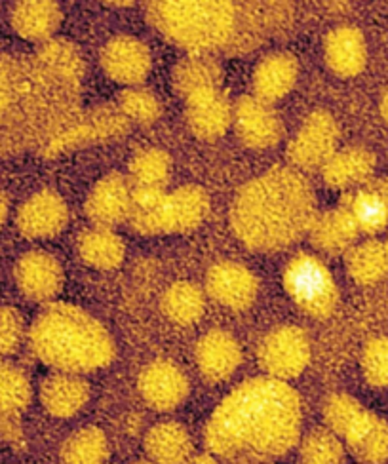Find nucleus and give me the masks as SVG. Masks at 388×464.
<instances>
[{
  "mask_svg": "<svg viewBox=\"0 0 388 464\" xmlns=\"http://www.w3.org/2000/svg\"><path fill=\"white\" fill-rule=\"evenodd\" d=\"M145 451L154 464H187L192 455V440L179 422H160L145 436Z\"/></svg>",
  "mask_w": 388,
  "mask_h": 464,
  "instance_id": "nucleus-28",
  "label": "nucleus"
},
{
  "mask_svg": "<svg viewBox=\"0 0 388 464\" xmlns=\"http://www.w3.org/2000/svg\"><path fill=\"white\" fill-rule=\"evenodd\" d=\"M79 254L93 268L112 270L124 261L126 246L112 228L92 227L79 238Z\"/></svg>",
  "mask_w": 388,
  "mask_h": 464,
  "instance_id": "nucleus-29",
  "label": "nucleus"
},
{
  "mask_svg": "<svg viewBox=\"0 0 388 464\" xmlns=\"http://www.w3.org/2000/svg\"><path fill=\"white\" fill-rule=\"evenodd\" d=\"M343 208L353 216L360 235H379L388 228V179L367 181L343 200Z\"/></svg>",
  "mask_w": 388,
  "mask_h": 464,
  "instance_id": "nucleus-18",
  "label": "nucleus"
},
{
  "mask_svg": "<svg viewBox=\"0 0 388 464\" xmlns=\"http://www.w3.org/2000/svg\"><path fill=\"white\" fill-rule=\"evenodd\" d=\"M375 157L364 147H346L335 150L324 168L322 176L325 185L332 188H356L367 183L373 176Z\"/></svg>",
  "mask_w": 388,
  "mask_h": 464,
  "instance_id": "nucleus-24",
  "label": "nucleus"
},
{
  "mask_svg": "<svg viewBox=\"0 0 388 464\" xmlns=\"http://www.w3.org/2000/svg\"><path fill=\"white\" fill-rule=\"evenodd\" d=\"M284 289L301 313L325 320L337 311L339 287L332 270L313 254H297L287 261L282 275Z\"/></svg>",
  "mask_w": 388,
  "mask_h": 464,
  "instance_id": "nucleus-6",
  "label": "nucleus"
},
{
  "mask_svg": "<svg viewBox=\"0 0 388 464\" xmlns=\"http://www.w3.org/2000/svg\"><path fill=\"white\" fill-rule=\"evenodd\" d=\"M15 284L29 301L48 303L60 295L63 289V268L53 256L46 251H29L15 263Z\"/></svg>",
  "mask_w": 388,
  "mask_h": 464,
  "instance_id": "nucleus-11",
  "label": "nucleus"
},
{
  "mask_svg": "<svg viewBox=\"0 0 388 464\" xmlns=\"http://www.w3.org/2000/svg\"><path fill=\"white\" fill-rule=\"evenodd\" d=\"M206 292L230 311H246L257 299L259 282L247 266L235 261H221L208 270Z\"/></svg>",
  "mask_w": 388,
  "mask_h": 464,
  "instance_id": "nucleus-10",
  "label": "nucleus"
},
{
  "mask_svg": "<svg viewBox=\"0 0 388 464\" xmlns=\"http://www.w3.org/2000/svg\"><path fill=\"white\" fill-rule=\"evenodd\" d=\"M102 67L109 79L140 86L150 71V52L138 38L116 36L102 52Z\"/></svg>",
  "mask_w": 388,
  "mask_h": 464,
  "instance_id": "nucleus-16",
  "label": "nucleus"
},
{
  "mask_svg": "<svg viewBox=\"0 0 388 464\" xmlns=\"http://www.w3.org/2000/svg\"><path fill=\"white\" fill-rule=\"evenodd\" d=\"M126 116L116 109H93L90 112H82L69 130L62 135L60 140L50 150V157H55L63 150H73L76 147H82L92 141H100L112 138V135H121L126 130Z\"/></svg>",
  "mask_w": 388,
  "mask_h": 464,
  "instance_id": "nucleus-20",
  "label": "nucleus"
},
{
  "mask_svg": "<svg viewBox=\"0 0 388 464\" xmlns=\"http://www.w3.org/2000/svg\"><path fill=\"white\" fill-rule=\"evenodd\" d=\"M164 188H133L130 223L140 235H164Z\"/></svg>",
  "mask_w": 388,
  "mask_h": 464,
  "instance_id": "nucleus-33",
  "label": "nucleus"
},
{
  "mask_svg": "<svg viewBox=\"0 0 388 464\" xmlns=\"http://www.w3.org/2000/svg\"><path fill=\"white\" fill-rule=\"evenodd\" d=\"M308 235L320 251H325L329 256H339L346 254L354 246L360 237V228L353 216L343 206H339L316 216Z\"/></svg>",
  "mask_w": 388,
  "mask_h": 464,
  "instance_id": "nucleus-26",
  "label": "nucleus"
},
{
  "mask_svg": "<svg viewBox=\"0 0 388 464\" xmlns=\"http://www.w3.org/2000/svg\"><path fill=\"white\" fill-rule=\"evenodd\" d=\"M62 464H105L109 440L97 427H86L71 434L60 451Z\"/></svg>",
  "mask_w": 388,
  "mask_h": 464,
  "instance_id": "nucleus-34",
  "label": "nucleus"
},
{
  "mask_svg": "<svg viewBox=\"0 0 388 464\" xmlns=\"http://www.w3.org/2000/svg\"><path fill=\"white\" fill-rule=\"evenodd\" d=\"M339 130L332 114L313 112L289 143L287 157L301 169H316L332 159L337 150Z\"/></svg>",
  "mask_w": 388,
  "mask_h": 464,
  "instance_id": "nucleus-8",
  "label": "nucleus"
},
{
  "mask_svg": "<svg viewBox=\"0 0 388 464\" xmlns=\"http://www.w3.org/2000/svg\"><path fill=\"white\" fill-rule=\"evenodd\" d=\"M8 211H10V202H8V197L6 192L0 188V228H3V225L6 223L8 219Z\"/></svg>",
  "mask_w": 388,
  "mask_h": 464,
  "instance_id": "nucleus-41",
  "label": "nucleus"
},
{
  "mask_svg": "<svg viewBox=\"0 0 388 464\" xmlns=\"http://www.w3.org/2000/svg\"><path fill=\"white\" fill-rule=\"evenodd\" d=\"M316 197L294 168H273L246 183L232 202L230 225L254 251H280L296 244L316 219Z\"/></svg>",
  "mask_w": 388,
  "mask_h": 464,
  "instance_id": "nucleus-4",
  "label": "nucleus"
},
{
  "mask_svg": "<svg viewBox=\"0 0 388 464\" xmlns=\"http://www.w3.org/2000/svg\"><path fill=\"white\" fill-rule=\"evenodd\" d=\"M33 398L27 373L10 362H0V415L24 413Z\"/></svg>",
  "mask_w": 388,
  "mask_h": 464,
  "instance_id": "nucleus-35",
  "label": "nucleus"
},
{
  "mask_svg": "<svg viewBox=\"0 0 388 464\" xmlns=\"http://www.w3.org/2000/svg\"><path fill=\"white\" fill-rule=\"evenodd\" d=\"M299 74V63L289 53L267 55L254 72V88L259 100L273 103L282 100L294 88Z\"/></svg>",
  "mask_w": 388,
  "mask_h": 464,
  "instance_id": "nucleus-27",
  "label": "nucleus"
},
{
  "mask_svg": "<svg viewBox=\"0 0 388 464\" xmlns=\"http://www.w3.org/2000/svg\"><path fill=\"white\" fill-rule=\"evenodd\" d=\"M41 401L52 417L69 419L86 408L90 384L76 373H52L41 382Z\"/></svg>",
  "mask_w": 388,
  "mask_h": 464,
  "instance_id": "nucleus-21",
  "label": "nucleus"
},
{
  "mask_svg": "<svg viewBox=\"0 0 388 464\" xmlns=\"http://www.w3.org/2000/svg\"><path fill=\"white\" fill-rule=\"evenodd\" d=\"M325 63L337 76L353 79L358 76L367 63V46L360 29L343 25L334 29L325 38Z\"/></svg>",
  "mask_w": 388,
  "mask_h": 464,
  "instance_id": "nucleus-22",
  "label": "nucleus"
},
{
  "mask_svg": "<svg viewBox=\"0 0 388 464\" xmlns=\"http://www.w3.org/2000/svg\"><path fill=\"white\" fill-rule=\"evenodd\" d=\"M33 354L55 372L90 373L109 365L114 343L100 320L69 303H50L31 325Z\"/></svg>",
  "mask_w": 388,
  "mask_h": 464,
  "instance_id": "nucleus-5",
  "label": "nucleus"
},
{
  "mask_svg": "<svg viewBox=\"0 0 388 464\" xmlns=\"http://www.w3.org/2000/svg\"><path fill=\"white\" fill-rule=\"evenodd\" d=\"M209 198L197 185H185L166 192L164 200V235L197 228L208 216Z\"/></svg>",
  "mask_w": 388,
  "mask_h": 464,
  "instance_id": "nucleus-25",
  "label": "nucleus"
},
{
  "mask_svg": "<svg viewBox=\"0 0 388 464\" xmlns=\"http://www.w3.org/2000/svg\"><path fill=\"white\" fill-rule=\"evenodd\" d=\"M257 356L268 377L296 379L310 362V341L301 327L280 325L261 341Z\"/></svg>",
  "mask_w": 388,
  "mask_h": 464,
  "instance_id": "nucleus-7",
  "label": "nucleus"
},
{
  "mask_svg": "<svg viewBox=\"0 0 388 464\" xmlns=\"http://www.w3.org/2000/svg\"><path fill=\"white\" fill-rule=\"evenodd\" d=\"M131 464H154L152 460H138V462H131Z\"/></svg>",
  "mask_w": 388,
  "mask_h": 464,
  "instance_id": "nucleus-45",
  "label": "nucleus"
},
{
  "mask_svg": "<svg viewBox=\"0 0 388 464\" xmlns=\"http://www.w3.org/2000/svg\"><path fill=\"white\" fill-rule=\"evenodd\" d=\"M143 400L157 411H171L187 400L190 384L179 365L170 360L150 362L138 381Z\"/></svg>",
  "mask_w": 388,
  "mask_h": 464,
  "instance_id": "nucleus-12",
  "label": "nucleus"
},
{
  "mask_svg": "<svg viewBox=\"0 0 388 464\" xmlns=\"http://www.w3.org/2000/svg\"><path fill=\"white\" fill-rule=\"evenodd\" d=\"M69 219L65 200L53 190H41L29 197L17 211L15 225L25 238L46 240L60 235Z\"/></svg>",
  "mask_w": 388,
  "mask_h": 464,
  "instance_id": "nucleus-13",
  "label": "nucleus"
},
{
  "mask_svg": "<svg viewBox=\"0 0 388 464\" xmlns=\"http://www.w3.org/2000/svg\"><path fill=\"white\" fill-rule=\"evenodd\" d=\"M343 443L335 432L318 429L310 432L301 443V464H341Z\"/></svg>",
  "mask_w": 388,
  "mask_h": 464,
  "instance_id": "nucleus-37",
  "label": "nucleus"
},
{
  "mask_svg": "<svg viewBox=\"0 0 388 464\" xmlns=\"http://www.w3.org/2000/svg\"><path fill=\"white\" fill-rule=\"evenodd\" d=\"M381 114H383V119H384V122L388 124V90L384 92V95H383V100H381Z\"/></svg>",
  "mask_w": 388,
  "mask_h": 464,
  "instance_id": "nucleus-43",
  "label": "nucleus"
},
{
  "mask_svg": "<svg viewBox=\"0 0 388 464\" xmlns=\"http://www.w3.org/2000/svg\"><path fill=\"white\" fill-rule=\"evenodd\" d=\"M362 372L365 381L377 389H388V337H375L362 351Z\"/></svg>",
  "mask_w": 388,
  "mask_h": 464,
  "instance_id": "nucleus-39",
  "label": "nucleus"
},
{
  "mask_svg": "<svg viewBox=\"0 0 388 464\" xmlns=\"http://www.w3.org/2000/svg\"><path fill=\"white\" fill-rule=\"evenodd\" d=\"M296 0H147V12L166 38L192 52L249 50L282 31Z\"/></svg>",
  "mask_w": 388,
  "mask_h": 464,
  "instance_id": "nucleus-3",
  "label": "nucleus"
},
{
  "mask_svg": "<svg viewBox=\"0 0 388 464\" xmlns=\"http://www.w3.org/2000/svg\"><path fill=\"white\" fill-rule=\"evenodd\" d=\"M232 121L237 124L238 138L249 149H268L282 140V122L270 103L259 100L257 95H246L232 109Z\"/></svg>",
  "mask_w": 388,
  "mask_h": 464,
  "instance_id": "nucleus-15",
  "label": "nucleus"
},
{
  "mask_svg": "<svg viewBox=\"0 0 388 464\" xmlns=\"http://www.w3.org/2000/svg\"><path fill=\"white\" fill-rule=\"evenodd\" d=\"M173 84L179 95H189L221 86V67L204 53L185 57L173 71Z\"/></svg>",
  "mask_w": 388,
  "mask_h": 464,
  "instance_id": "nucleus-31",
  "label": "nucleus"
},
{
  "mask_svg": "<svg viewBox=\"0 0 388 464\" xmlns=\"http://www.w3.org/2000/svg\"><path fill=\"white\" fill-rule=\"evenodd\" d=\"M204 294L190 282L171 284L160 301L164 316L178 325L197 324L204 314Z\"/></svg>",
  "mask_w": 388,
  "mask_h": 464,
  "instance_id": "nucleus-32",
  "label": "nucleus"
},
{
  "mask_svg": "<svg viewBox=\"0 0 388 464\" xmlns=\"http://www.w3.org/2000/svg\"><path fill=\"white\" fill-rule=\"evenodd\" d=\"M105 3L112 6H130L135 3V0H105Z\"/></svg>",
  "mask_w": 388,
  "mask_h": 464,
  "instance_id": "nucleus-44",
  "label": "nucleus"
},
{
  "mask_svg": "<svg viewBox=\"0 0 388 464\" xmlns=\"http://www.w3.org/2000/svg\"><path fill=\"white\" fill-rule=\"evenodd\" d=\"M386 244H388V240H386Z\"/></svg>",
  "mask_w": 388,
  "mask_h": 464,
  "instance_id": "nucleus-46",
  "label": "nucleus"
},
{
  "mask_svg": "<svg viewBox=\"0 0 388 464\" xmlns=\"http://www.w3.org/2000/svg\"><path fill=\"white\" fill-rule=\"evenodd\" d=\"M187 464H219V462H218L216 455H211V453H204V455H199V457L190 459Z\"/></svg>",
  "mask_w": 388,
  "mask_h": 464,
  "instance_id": "nucleus-42",
  "label": "nucleus"
},
{
  "mask_svg": "<svg viewBox=\"0 0 388 464\" xmlns=\"http://www.w3.org/2000/svg\"><path fill=\"white\" fill-rule=\"evenodd\" d=\"M187 102V122L200 140H218L232 121V107L219 88L192 93Z\"/></svg>",
  "mask_w": 388,
  "mask_h": 464,
  "instance_id": "nucleus-19",
  "label": "nucleus"
},
{
  "mask_svg": "<svg viewBox=\"0 0 388 464\" xmlns=\"http://www.w3.org/2000/svg\"><path fill=\"white\" fill-rule=\"evenodd\" d=\"M81 81L50 67L0 52V157L38 150L50 157L81 111Z\"/></svg>",
  "mask_w": 388,
  "mask_h": 464,
  "instance_id": "nucleus-1",
  "label": "nucleus"
},
{
  "mask_svg": "<svg viewBox=\"0 0 388 464\" xmlns=\"http://www.w3.org/2000/svg\"><path fill=\"white\" fill-rule=\"evenodd\" d=\"M10 22L25 41L48 43L62 24V8L57 0H15Z\"/></svg>",
  "mask_w": 388,
  "mask_h": 464,
  "instance_id": "nucleus-23",
  "label": "nucleus"
},
{
  "mask_svg": "<svg viewBox=\"0 0 388 464\" xmlns=\"http://www.w3.org/2000/svg\"><path fill=\"white\" fill-rule=\"evenodd\" d=\"M171 171L170 157L160 149H147L135 154L130 164L133 188H164Z\"/></svg>",
  "mask_w": 388,
  "mask_h": 464,
  "instance_id": "nucleus-36",
  "label": "nucleus"
},
{
  "mask_svg": "<svg viewBox=\"0 0 388 464\" xmlns=\"http://www.w3.org/2000/svg\"><path fill=\"white\" fill-rule=\"evenodd\" d=\"M133 187L121 173H109L95 183L86 198V216L95 227L112 228L130 219Z\"/></svg>",
  "mask_w": 388,
  "mask_h": 464,
  "instance_id": "nucleus-14",
  "label": "nucleus"
},
{
  "mask_svg": "<svg viewBox=\"0 0 388 464\" xmlns=\"http://www.w3.org/2000/svg\"><path fill=\"white\" fill-rule=\"evenodd\" d=\"M194 356L208 382H223L240 367L242 346L228 332L211 330L200 337Z\"/></svg>",
  "mask_w": 388,
  "mask_h": 464,
  "instance_id": "nucleus-17",
  "label": "nucleus"
},
{
  "mask_svg": "<svg viewBox=\"0 0 388 464\" xmlns=\"http://www.w3.org/2000/svg\"><path fill=\"white\" fill-rule=\"evenodd\" d=\"M119 111L126 116V121L138 124H150L162 112L157 95L138 86H131L121 93Z\"/></svg>",
  "mask_w": 388,
  "mask_h": 464,
  "instance_id": "nucleus-38",
  "label": "nucleus"
},
{
  "mask_svg": "<svg viewBox=\"0 0 388 464\" xmlns=\"http://www.w3.org/2000/svg\"><path fill=\"white\" fill-rule=\"evenodd\" d=\"M337 436L346 441V448L364 464L388 460V422L365 410L362 403L343 422Z\"/></svg>",
  "mask_w": 388,
  "mask_h": 464,
  "instance_id": "nucleus-9",
  "label": "nucleus"
},
{
  "mask_svg": "<svg viewBox=\"0 0 388 464\" xmlns=\"http://www.w3.org/2000/svg\"><path fill=\"white\" fill-rule=\"evenodd\" d=\"M25 337V322L12 306H0V358L14 354Z\"/></svg>",
  "mask_w": 388,
  "mask_h": 464,
  "instance_id": "nucleus-40",
  "label": "nucleus"
},
{
  "mask_svg": "<svg viewBox=\"0 0 388 464\" xmlns=\"http://www.w3.org/2000/svg\"><path fill=\"white\" fill-rule=\"evenodd\" d=\"M301 434V400L286 381L256 377L237 386L206 424L211 455L237 464L284 457Z\"/></svg>",
  "mask_w": 388,
  "mask_h": 464,
  "instance_id": "nucleus-2",
  "label": "nucleus"
},
{
  "mask_svg": "<svg viewBox=\"0 0 388 464\" xmlns=\"http://www.w3.org/2000/svg\"><path fill=\"white\" fill-rule=\"evenodd\" d=\"M346 270L360 285H373L388 275V244L367 240L346 251Z\"/></svg>",
  "mask_w": 388,
  "mask_h": 464,
  "instance_id": "nucleus-30",
  "label": "nucleus"
}]
</instances>
